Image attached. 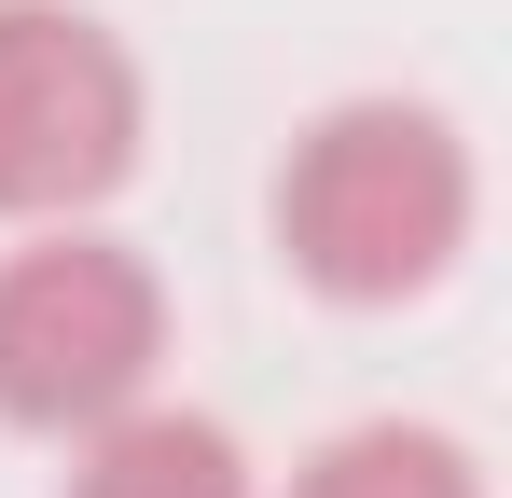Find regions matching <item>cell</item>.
Here are the masks:
<instances>
[{
    "instance_id": "6da1fadb",
    "label": "cell",
    "mask_w": 512,
    "mask_h": 498,
    "mask_svg": "<svg viewBox=\"0 0 512 498\" xmlns=\"http://www.w3.org/2000/svg\"><path fill=\"white\" fill-rule=\"evenodd\" d=\"M277 249L333 305H416L471 249V139L429 97H333L277 166Z\"/></svg>"
},
{
    "instance_id": "7a4b0ae2",
    "label": "cell",
    "mask_w": 512,
    "mask_h": 498,
    "mask_svg": "<svg viewBox=\"0 0 512 498\" xmlns=\"http://www.w3.org/2000/svg\"><path fill=\"white\" fill-rule=\"evenodd\" d=\"M153 360H167V291H153L139 249L84 236V222H42L0 263V415L14 429L84 443L97 415L153 402Z\"/></svg>"
},
{
    "instance_id": "3957f363",
    "label": "cell",
    "mask_w": 512,
    "mask_h": 498,
    "mask_svg": "<svg viewBox=\"0 0 512 498\" xmlns=\"http://www.w3.org/2000/svg\"><path fill=\"white\" fill-rule=\"evenodd\" d=\"M139 56L84 0H0V222H84L139 166Z\"/></svg>"
},
{
    "instance_id": "277c9868",
    "label": "cell",
    "mask_w": 512,
    "mask_h": 498,
    "mask_svg": "<svg viewBox=\"0 0 512 498\" xmlns=\"http://www.w3.org/2000/svg\"><path fill=\"white\" fill-rule=\"evenodd\" d=\"M70 498H250V457L222 415H180V402H125L84 429L70 457Z\"/></svg>"
},
{
    "instance_id": "5b68a950",
    "label": "cell",
    "mask_w": 512,
    "mask_h": 498,
    "mask_svg": "<svg viewBox=\"0 0 512 498\" xmlns=\"http://www.w3.org/2000/svg\"><path fill=\"white\" fill-rule=\"evenodd\" d=\"M291 498H485V471H471V443H457V429L374 415V429H333V443L291 471Z\"/></svg>"
}]
</instances>
